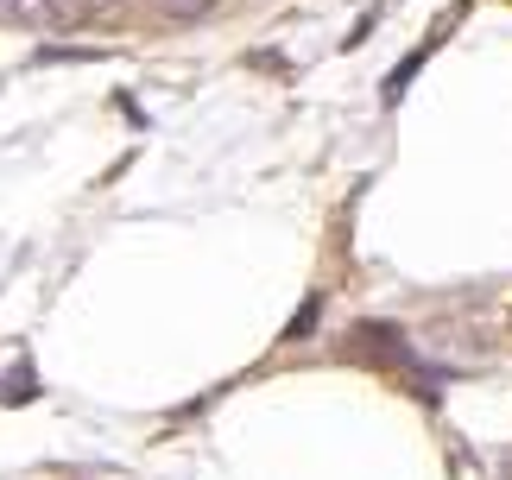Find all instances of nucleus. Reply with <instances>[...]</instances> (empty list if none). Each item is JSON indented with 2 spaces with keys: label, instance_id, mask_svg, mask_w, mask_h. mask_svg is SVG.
Instances as JSON below:
<instances>
[{
  "label": "nucleus",
  "instance_id": "obj_1",
  "mask_svg": "<svg viewBox=\"0 0 512 480\" xmlns=\"http://www.w3.org/2000/svg\"><path fill=\"white\" fill-rule=\"evenodd\" d=\"M0 19H13L26 32H51L64 26V0H0Z\"/></svg>",
  "mask_w": 512,
  "mask_h": 480
},
{
  "label": "nucleus",
  "instance_id": "obj_2",
  "mask_svg": "<svg viewBox=\"0 0 512 480\" xmlns=\"http://www.w3.org/2000/svg\"><path fill=\"white\" fill-rule=\"evenodd\" d=\"M165 7H171V13H184V19H196V13L209 7V0H165Z\"/></svg>",
  "mask_w": 512,
  "mask_h": 480
},
{
  "label": "nucleus",
  "instance_id": "obj_3",
  "mask_svg": "<svg viewBox=\"0 0 512 480\" xmlns=\"http://www.w3.org/2000/svg\"><path fill=\"white\" fill-rule=\"evenodd\" d=\"M95 7H108V0H95Z\"/></svg>",
  "mask_w": 512,
  "mask_h": 480
}]
</instances>
